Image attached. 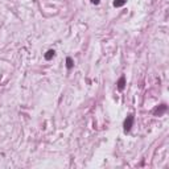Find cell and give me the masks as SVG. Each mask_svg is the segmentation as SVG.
Listing matches in <instances>:
<instances>
[{"instance_id": "5", "label": "cell", "mask_w": 169, "mask_h": 169, "mask_svg": "<svg viewBox=\"0 0 169 169\" xmlns=\"http://www.w3.org/2000/svg\"><path fill=\"white\" fill-rule=\"evenodd\" d=\"M73 66H74L73 58H72V57H68V58H66V68H68V70H72Z\"/></svg>"}, {"instance_id": "1", "label": "cell", "mask_w": 169, "mask_h": 169, "mask_svg": "<svg viewBox=\"0 0 169 169\" xmlns=\"http://www.w3.org/2000/svg\"><path fill=\"white\" fill-rule=\"evenodd\" d=\"M133 122H135V116L132 114H130L128 116L124 119V123H123V127H124V132H130L131 128L133 126Z\"/></svg>"}, {"instance_id": "4", "label": "cell", "mask_w": 169, "mask_h": 169, "mask_svg": "<svg viewBox=\"0 0 169 169\" xmlns=\"http://www.w3.org/2000/svg\"><path fill=\"white\" fill-rule=\"evenodd\" d=\"M54 54H56V52L53 50V49H49V50L45 53V56H44V57H45V60H46V61H50V60L53 58V57H54Z\"/></svg>"}, {"instance_id": "3", "label": "cell", "mask_w": 169, "mask_h": 169, "mask_svg": "<svg viewBox=\"0 0 169 169\" xmlns=\"http://www.w3.org/2000/svg\"><path fill=\"white\" fill-rule=\"evenodd\" d=\"M116 84H118V88H119V90H123L124 86H126V77L123 75V77L119 78V81H118Z\"/></svg>"}, {"instance_id": "2", "label": "cell", "mask_w": 169, "mask_h": 169, "mask_svg": "<svg viewBox=\"0 0 169 169\" xmlns=\"http://www.w3.org/2000/svg\"><path fill=\"white\" fill-rule=\"evenodd\" d=\"M168 110V106L167 104H161V106H159V107H156L153 110V115H163L164 112H165V111Z\"/></svg>"}, {"instance_id": "6", "label": "cell", "mask_w": 169, "mask_h": 169, "mask_svg": "<svg viewBox=\"0 0 169 169\" xmlns=\"http://www.w3.org/2000/svg\"><path fill=\"white\" fill-rule=\"evenodd\" d=\"M126 3H127V0H114V7H116V8L123 7Z\"/></svg>"}, {"instance_id": "7", "label": "cell", "mask_w": 169, "mask_h": 169, "mask_svg": "<svg viewBox=\"0 0 169 169\" xmlns=\"http://www.w3.org/2000/svg\"><path fill=\"white\" fill-rule=\"evenodd\" d=\"M91 3H92V4H95V6H98V4L100 3V0H91Z\"/></svg>"}]
</instances>
